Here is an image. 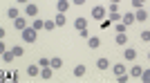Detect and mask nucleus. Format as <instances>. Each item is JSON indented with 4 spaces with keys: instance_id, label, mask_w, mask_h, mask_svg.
Instances as JSON below:
<instances>
[{
    "instance_id": "obj_24",
    "label": "nucleus",
    "mask_w": 150,
    "mask_h": 83,
    "mask_svg": "<svg viewBox=\"0 0 150 83\" xmlns=\"http://www.w3.org/2000/svg\"><path fill=\"white\" fill-rule=\"evenodd\" d=\"M31 27H36V29H45V20L43 18H36L34 23H31Z\"/></svg>"
},
{
    "instance_id": "obj_31",
    "label": "nucleus",
    "mask_w": 150,
    "mask_h": 83,
    "mask_svg": "<svg viewBox=\"0 0 150 83\" xmlns=\"http://www.w3.org/2000/svg\"><path fill=\"white\" fill-rule=\"evenodd\" d=\"M81 38H90V32H88V29H81Z\"/></svg>"
},
{
    "instance_id": "obj_3",
    "label": "nucleus",
    "mask_w": 150,
    "mask_h": 83,
    "mask_svg": "<svg viewBox=\"0 0 150 83\" xmlns=\"http://www.w3.org/2000/svg\"><path fill=\"white\" fill-rule=\"evenodd\" d=\"M25 16H29V18H36V16H38V5H36V2L25 5Z\"/></svg>"
},
{
    "instance_id": "obj_6",
    "label": "nucleus",
    "mask_w": 150,
    "mask_h": 83,
    "mask_svg": "<svg viewBox=\"0 0 150 83\" xmlns=\"http://www.w3.org/2000/svg\"><path fill=\"white\" fill-rule=\"evenodd\" d=\"M52 74H54V67H52V65H47V67H40V79H43V81H50Z\"/></svg>"
},
{
    "instance_id": "obj_22",
    "label": "nucleus",
    "mask_w": 150,
    "mask_h": 83,
    "mask_svg": "<svg viewBox=\"0 0 150 83\" xmlns=\"http://www.w3.org/2000/svg\"><path fill=\"white\" fill-rule=\"evenodd\" d=\"M125 27H128V25H125L123 20H119V23H114V29H117V34H123V32H125Z\"/></svg>"
},
{
    "instance_id": "obj_1",
    "label": "nucleus",
    "mask_w": 150,
    "mask_h": 83,
    "mask_svg": "<svg viewBox=\"0 0 150 83\" xmlns=\"http://www.w3.org/2000/svg\"><path fill=\"white\" fill-rule=\"evenodd\" d=\"M36 34H38V29L29 25V27H25V29L20 32V38L25 40V43H34V40H36Z\"/></svg>"
},
{
    "instance_id": "obj_15",
    "label": "nucleus",
    "mask_w": 150,
    "mask_h": 83,
    "mask_svg": "<svg viewBox=\"0 0 150 83\" xmlns=\"http://www.w3.org/2000/svg\"><path fill=\"white\" fill-rule=\"evenodd\" d=\"M56 9H58V11H63V13H65V11L69 9V0H58V2H56Z\"/></svg>"
},
{
    "instance_id": "obj_19",
    "label": "nucleus",
    "mask_w": 150,
    "mask_h": 83,
    "mask_svg": "<svg viewBox=\"0 0 150 83\" xmlns=\"http://www.w3.org/2000/svg\"><path fill=\"white\" fill-rule=\"evenodd\" d=\"M85 72H88V70H85V65H76V67H74V77H76V79H81Z\"/></svg>"
},
{
    "instance_id": "obj_32",
    "label": "nucleus",
    "mask_w": 150,
    "mask_h": 83,
    "mask_svg": "<svg viewBox=\"0 0 150 83\" xmlns=\"http://www.w3.org/2000/svg\"><path fill=\"white\" fill-rule=\"evenodd\" d=\"M72 2H74V5H85L88 0H72Z\"/></svg>"
},
{
    "instance_id": "obj_17",
    "label": "nucleus",
    "mask_w": 150,
    "mask_h": 83,
    "mask_svg": "<svg viewBox=\"0 0 150 83\" xmlns=\"http://www.w3.org/2000/svg\"><path fill=\"white\" fill-rule=\"evenodd\" d=\"M134 20H137V18H134V11H128V13H123V23H125V25H132Z\"/></svg>"
},
{
    "instance_id": "obj_12",
    "label": "nucleus",
    "mask_w": 150,
    "mask_h": 83,
    "mask_svg": "<svg viewBox=\"0 0 150 83\" xmlns=\"http://www.w3.org/2000/svg\"><path fill=\"white\" fill-rule=\"evenodd\" d=\"M74 27H76V29H79V32H81V29H88V20L79 16V18L74 20Z\"/></svg>"
},
{
    "instance_id": "obj_23",
    "label": "nucleus",
    "mask_w": 150,
    "mask_h": 83,
    "mask_svg": "<svg viewBox=\"0 0 150 83\" xmlns=\"http://www.w3.org/2000/svg\"><path fill=\"white\" fill-rule=\"evenodd\" d=\"M11 52H13V56H23V54H25L23 45H13V47H11Z\"/></svg>"
},
{
    "instance_id": "obj_21",
    "label": "nucleus",
    "mask_w": 150,
    "mask_h": 83,
    "mask_svg": "<svg viewBox=\"0 0 150 83\" xmlns=\"http://www.w3.org/2000/svg\"><path fill=\"white\" fill-rule=\"evenodd\" d=\"M52 67H54V70L63 67V58H61V56H54V58H52Z\"/></svg>"
},
{
    "instance_id": "obj_28",
    "label": "nucleus",
    "mask_w": 150,
    "mask_h": 83,
    "mask_svg": "<svg viewBox=\"0 0 150 83\" xmlns=\"http://www.w3.org/2000/svg\"><path fill=\"white\" fill-rule=\"evenodd\" d=\"M130 72H128V74H119V77H117V81H119V83H125V81H130Z\"/></svg>"
},
{
    "instance_id": "obj_8",
    "label": "nucleus",
    "mask_w": 150,
    "mask_h": 83,
    "mask_svg": "<svg viewBox=\"0 0 150 83\" xmlns=\"http://www.w3.org/2000/svg\"><path fill=\"white\" fill-rule=\"evenodd\" d=\"M123 58H125V61H134V58H137V50H134V47H125Z\"/></svg>"
},
{
    "instance_id": "obj_4",
    "label": "nucleus",
    "mask_w": 150,
    "mask_h": 83,
    "mask_svg": "<svg viewBox=\"0 0 150 83\" xmlns=\"http://www.w3.org/2000/svg\"><path fill=\"white\" fill-rule=\"evenodd\" d=\"M134 18H137V23H146V20H150V11H146V9H134Z\"/></svg>"
},
{
    "instance_id": "obj_10",
    "label": "nucleus",
    "mask_w": 150,
    "mask_h": 83,
    "mask_svg": "<svg viewBox=\"0 0 150 83\" xmlns=\"http://www.w3.org/2000/svg\"><path fill=\"white\" fill-rule=\"evenodd\" d=\"M99 45H101L99 36H90V38H88V47H90V50H99Z\"/></svg>"
},
{
    "instance_id": "obj_29",
    "label": "nucleus",
    "mask_w": 150,
    "mask_h": 83,
    "mask_svg": "<svg viewBox=\"0 0 150 83\" xmlns=\"http://www.w3.org/2000/svg\"><path fill=\"white\" fill-rule=\"evenodd\" d=\"M141 81H144V83H150V70H144V74H141Z\"/></svg>"
},
{
    "instance_id": "obj_26",
    "label": "nucleus",
    "mask_w": 150,
    "mask_h": 83,
    "mask_svg": "<svg viewBox=\"0 0 150 83\" xmlns=\"http://www.w3.org/2000/svg\"><path fill=\"white\" fill-rule=\"evenodd\" d=\"M38 65H40V67H47V65H52V58L40 56V58H38Z\"/></svg>"
},
{
    "instance_id": "obj_11",
    "label": "nucleus",
    "mask_w": 150,
    "mask_h": 83,
    "mask_svg": "<svg viewBox=\"0 0 150 83\" xmlns=\"http://www.w3.org/2000/svg\"><path fill=\"white\" fill-rule=\"evenodd\" d=\"M54 23H56V27H65V23H67L65 13H63V11H58L56 16H54Z\"/></svg>"
},
{
    "instance_id": "obj_25",
    "label": "nucleus",
    "mask_w": 150,
    "mask_h": 83,
    "mask_svg": "<svg viewBox=\"0 0 150 83\" xmlns=\"http://www.w3.org/2000/svg\"><path fill=\"white\" fill-rule=\"evenodd\" d=\"M148 0H132V9H144V5Z\"/></svg>"
},
{
    "instance_id": "obj_30",
    "label": "nucleus",
    "mask_w": 150,
    "mask_h": 83,
    "mask_svg": "<svg viewBox=\"0 0 150 83\" xmlns=\"http://www.w3.org/2000/svg\"><path fill=\"white\" fill-rule=\"evenodd\" d=\"M54 27H56L54 20H45V29H54Z\"/></svg>"
},
{
    "instance_id": "obj_13",
    "label": "nucleus",
    "mask_w": 150,
    "mask_h": 83,
    "mask_svg": "<svg viewBox=\"0 0 150 83\" xmlns=\"http://www.w3.org/2000/svg\"><path fill=\"white\" fill-rule=\"evenodd\" d=\"M96 67H99V70H108V67H110V61H108L105 56L96 58Z\"/></svg>"
},
{
    "instance_id": "obj_9",
    "label": "nucleus",
    "mask_w": 150,
    "mask_h": 83,
    "mask_svg": "<svg viewBox=\"0 0 150 83\" xmlns=\"http://www.w3.org/2000/svg\"><path fill=\"white\" fill-rule=\"evenodd\" d=\"M13 27H16L18 32H23V29L27 27V16H25V18H20V16H18V18L13 20Z\"/></svg>"
},
{
    "instance_id": "obj_5",
    "label": "nucleus",
    "mask_w": 150,
    "mask_h": 83,
    "mask_svg": "<svg viewBox=\"0 0 150 83\" xmlns=\"http://www.w3.org/2000/svg\"><path fill=\"white\" fill-rule=\"evenodd\" d=\"M128 72H130V77H132V79H141V74H144V67L134 63V65H132V67H130Z\"/></svg>"
},
{
    "instance_id": "obj_35",
    "label": "nucleus",
    "mask_w": 150,
    "mask_h": 83,
    "mask_svg": "<svg viewBox=\"0 0 150 83\" xmlns=\"http://www.w3.org/2000/svg\"><path fill=\"white\" fill-rule=\"evenodd\" d=\"M148 61H150V52H148Z\"/></svg>"
},
{
    "instance_id": "obj_16",
    "label": "nucleus",
    "mask_w": 150,
    "mask_h": 83,
    "mask_svg": "<svg viewBox=\"0 0 150 83\" xmlns=\"http://www.w3.org/2000/svg\"><path fill=\"white\" fill-rule=\"evenodd\" d=\"M114 43H117V45H128V36H125V32L117 34V36H114Z\"/></svg>"
},
{
    "instance_id": "obj_20",
    "label": "nucleus",
    "mask_w": 150,
    "mask_h": 83,
    "mask_svg": "<svg viewBox=\"0 0 150 83\" xmlns=\"http://www.w3.org/2000/svg\"><path fill=\"white\" fill-rule=\"evenodd\" d=\"M13 58H16V56H13V52L11 50H9V52H2V61H5V63H11V61H13Z\"/></svg>"
},
{
    "instance_id": "obj_2",
    "label": "nucleus",
    "mask_w": 150,
    "mask_h": 83,
    "mask_svg": "<svg viewBox=\"0 0 150 83\" xmlns=\"http://www.w3.org/2000/svg\"><path fill=\"white\" fill-rule=\"evenodd\" d=\"M105 16H108V9H105V7H101V5L92 7V18H96V20H103Z\"/></svg>"
},
{
    "instance_id": "obj_18",
    "label": "nucleus",
    "mask_w": 150,
    "mask_h": 83,
    "mask_svg": "<svg viewBox=\"0 0 150 83\" xmlns=\"http://www.w3.org/2000/svg\"><path fill=\"white\" fill-rule=\"evenodd\" d=\"M7 16H9V18H13V20H16V18H18V16H20L18 7H9V9H7Z\"/></svg>"
},
{
    "instance_id": "obj_34",
    "label": "nucleus",
    "mask_w": 150,
    "mask_h": 83,
    "mask_svg": "<svg viewBox=\"0 0 150 83\" xmlns=\"http://www.w3.org/2000/svg\"><path fill=\"white\" fill-rule=\"evenodd\" d=\"M110 2H117V5H119V0H110Z\"/></svg>"
},
{
    "instance_id": "obj_7",
    "label": "nucleus",
    "mask_w": 150,
    "mask_h": 83,
    "mask_svg": "<svg viewBox=\"0 0 150 83\" xmlns=\"http://www.w3.org/2000/svg\"><path fill=\"white\" fill-rule=\"evenodd\" d=\"M27 77H40V65L38 63L27 65Z\"/></svg>"
},
{
    "instance_id": "obj_27",
    "label": "nucleus",
    "mask_w": 150,
    "mask_h": 83,
    "mask_svg": "<svg viewBox=\"0 0 150 83\" xmlns=\"http://www.w3.org/2000/svg\"><path fill=\"white\" fill-rule=\"evenodd\" d=\"M139 38L144 40V43H150V32H148V29H144V32L139 34Z\"/></svg>"
},
{
    "instance_id": "obj_14",
    "label": "nucleus",
    "mask_w": 150,
    "mask_h": 83,
    "mask_svg": "<svg viewBox=\"0 0 150 83\" xmlns=\"http://www.w3.org/2000/svg\"><path fill=\"white\" fill-rule=\"evenodd\" d=\"M112 72H114V77L125 74V65H123V63H114V65H112Z\"/></svg>"
},
{
    "instance_id": "obj_33",
    "label": "nucleus",
    "mask_w": 150,
    "mask_h": 83,
    "mask_svg": "<svg viewBox=\"0 0 150 83\" xmlns=\"http://www.w3.org/2000/svg\"><path fill=\"white\" fill-rule=\"evenodd\" d=\"M16 2H18V5H23V7H25V5H29V0H16Z\"/></svg>"
}]
</instances>
